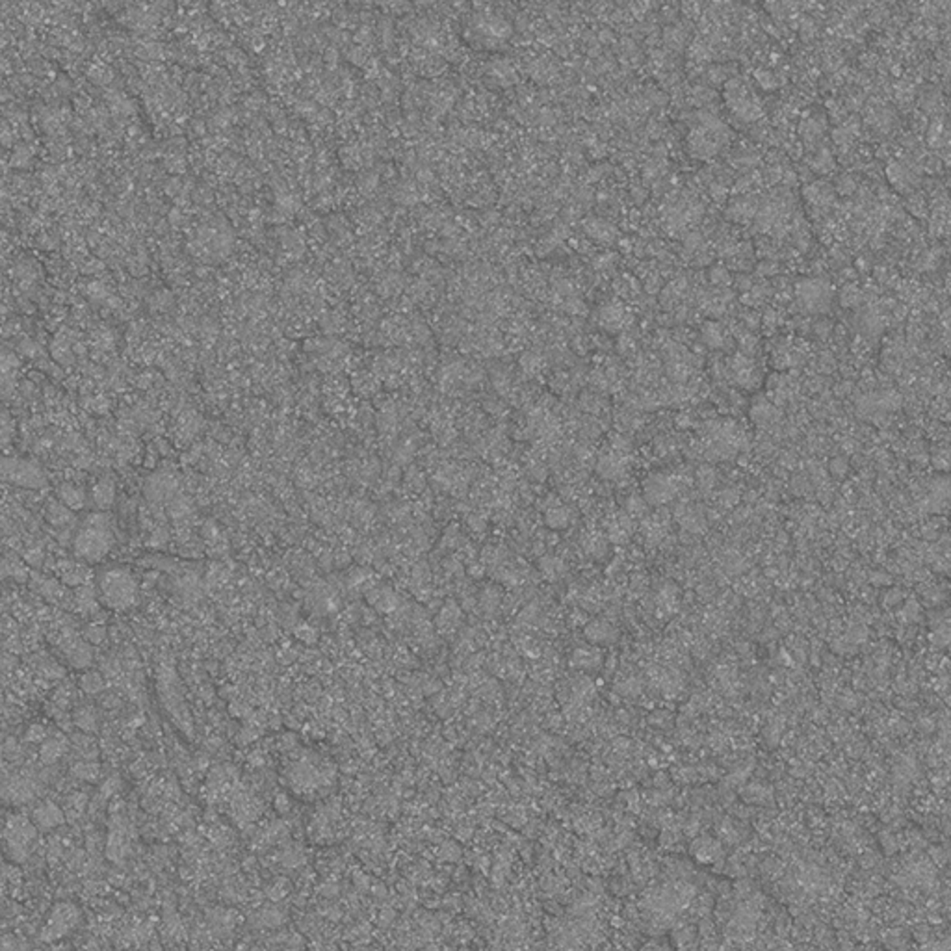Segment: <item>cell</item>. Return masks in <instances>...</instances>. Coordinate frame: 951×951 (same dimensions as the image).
Wrapping results in <instances>:
<instances>
[{
    "label": "cell",
    "mask_w": 951,
    "mask_h": 951,
    "mask_svg": "<svg viewBox=\"0 0 951 951\" xmlns=\"http://www.w3.org/2000/svg\"><path fill=\"white\" fill-rule=\"evenodd\" d=\"M567 520H569V515H567V511L563 508L550 509L548 515H546V522H548L552 528H563V526L567 524Z\"/></svg>",
    "instance_id": "4fadbf2b"
},
{
    "label": "cell",
    "mask_w": 951,
    "mask_h": 951,
    "mask_svg": "<svg viewBox=\"0 0 951 951\" xmlns=\"http://www.w3.org/2000/svg\"><path fill=\"white\" fill-rule=\"evenodd\" d=\"M112 500H113L112 487H108V485L104 487V484L99 485L97 491H95V502L99 504V508H108V505L112 504Z\"/></svg>",
    "instance_id": "5bb4252c"
},
{
    "label": "cell",
    "mask_w": 951,
    "mask_h": 951,
    "mask_svg": "<svg viewBox=\"0 0 951 951\" xmlns=\"http://www.w3.org/2000/svg\"><path fill=\"white\" fill-rule=\"evenodd\" d=\"M67 656L75 667H86L92 662V650L84 643H73L71 648H67Z\"/></svg>",
    "instance_id": "ba28073f"
},
{
    "label": "cell",
    "mask_w": 951,
    "mask_h": 951,
    "mask_svg": "<svg viewBox=\"0 0 951 951\" xmlns=\"http://www.w3.org/2000/svg\"><path fill=\"white\" fill-rule=\"evenodd\" d=\"M115 786H119V779H118V776H110L108 781L104 782L103 790H101L103 797H108L110 793L115 792Z\"/></svg>",
    "instance_id": "ffe728a7"
},
{
    "label": "cell",
    "mask_w": 951,
    "mask_h": 951,
    "mask_svg": "<svg viewBox=\"0 0 951 951\" xmlns=\"http://www.w3.org/2000/svg\"><path fill=\"white\" fill-rule=\"evenodd\" d=\"M36 838V827L23 816H13L6 827V851L13 862H25L28 845Z\"/></svg>",
    "instance_id": "3957f363"
},
{
    "label": "cell",
    "mask_w": 951,
    "mask_h": 951,
    "mask_svg": "<svg viewBox=\"0 0 951 951\" xmlns=\"http://www.w3.org/2000/svg\"><path fill=\"white\" fill-rule=\"evenodd\" d=\"M112 543L108 519L104 515H92L75 537V552L86 561H99L108 554Z\"/></svg>",
    "instance_id": "6da1fadb"
},
{
    "label": "cell",
    "mask_w": 951,
    "mask_h": 951,
    "mask_svg": "<svg viewBox=\"0 0 951 951\" xmlns=\"http://www.w3.org/2000/svg\"><path fill=\"white\" fill-rule=\"evenodd\" d=\"M26 740L32 741V743H37V741L45 740V729L39 725L30 726V730L26 732Z\"/></svg>",
    "instance_id": "d6986e66"
},
{
    "label": "cell",
    "mask_w": 951,
    "mask_h": 951,
    "mask_svg": "<svg viewBox=\"0 0 951 951\" xmlns=\"http://www.w3.org/2000/svg\"><path fill=\"white\" fill-rule=\"evenodd\" d=\"M75 725L78 729H82L84 732H89V730H95L97 726V719H95V714H93L89 708H84L80 712L75 714Z\"/></svg>",
    "instance_id": "8fae6325"
},
{
    "label": "cell",
    "mask_w": 951,
    "mask_h": 951,
    "mask_svg": "<svg viewBox=\"0 0 951 951\" xmlns=\"http://www.w3.org/2000/svg\"><path fill=\"white\" fill-rule=\"evenodd\" d=\"M32 819H34V825H36L39 831H51V829L62 825L63 812L56 807V805H52V802H43V805H39V807L34 810Z\"/></svg>",
    "instance_id": "52a82bcc"
},
{
    "label": "cell",
    "mask_w": 951,
    "mask_h": 951,
    "mask_svg": "<svg viewBox=\"0 0 951 951\" xmlns=\"http://www.w3.org/2000/svg\"><path fill=\"white\" fill-rule=\"evenodd\" d=\"M676 493V484L665 474H653L645 481V498L650 504H664Z\"/></svg>",
    "instance_id": "8992f818"
},
{
    "label": "cell",
    "mask_w": 951,
    "mask_h": 951,
    "mask_svg": "<svg viewBox=\"0 0 951 951\" xmlns=\"http://www.w3.org/2000/svg\"><path fill=\"white\" fill-rule=\"evenodd\" d=\"M78 921V910L75 909L73 905H58L56 910L52 912L51 921H49V926H46V931H43V938H60L63 936L69 929L77 926Z\"/></svg>",
    "instance_id": "5b68a950"
},
{
    "label": "cell",
    "mask_w": 951,
    "mask_h": 951,
    "mask_svg": "<svg viewBox=\"0 0 951 951\" xmlns=\"http://www.w3.org/2000/svg\"><path fill=\"white\" fill-rule=\"evenodd\" d=\"M73 775L82 779V781H95L99 776V766L97 764H89V762H80V764L73 767Z\"/></svg>",
    "instance_id": "7c38bea8"
},
{
    "label": "cell",
    "mask_w": 951,
    "mask_h": 951,
    "mask_svg": "<svg viewBox=\"0 0 951 951\" xmlns=\"http://www.w3.org/2000/svg\"><path fill=\"white\" fill-rule=\"evenodd\" d=\"M104 636H106V632H104L103 626H95V624H92L89 628H86V639H88V641L101 643L104 639Z\"/></svg>",
    "instance_id": "e0dca14e"
},
{
    "label": "cell",
    "mask_w": 951,
    "mask_h": 951,
    "mask_svg": "<svg viewBox=\"0 0 951 951\" xmlns=\"http://www.w3.org/2000/svg\"><path fill=\"white\" fill-rule=\"evenodd\" d=\"M621 318H622V310L619 309V307H607V309H604V313H602V320H604L606 324L613 322V324L619 325V324H621Z\"/></svg>",
    "instance_id": "2e32d148"
},
{
    "label": "cell",
    "mask_w": 951,
    "mask_h": 951,
    "mask_svg": "<svg viewBox=\"0 0 951 951\" xmlns=\"http://www.w3.org/2000/svg\"><path fill=\"white\" fill-rule=\"evenodd\" d=\"M2 478L8 484L30 489L43 487L46 481L42 468L25 459H4L2 461Z\"/></svg>",
    "instance_id": "277c9868"
},
{
    "label": "cell",
    "mask_w": 951,
    "mask_h": 951,
    "mask_svg": "<svg viewBox=\"0 0 951 951\" xmlns=\"http://www.w3.org/2000/svg\"><path fill=\"white\" fill-rule=\"evenodd\" d=\"M63 752H65V743H63V741L49 740L42 745V751H39V755H42V760L45 762V764H54V762H56L58 758L63 755Z\"/></svg>",
    "instance_id": "9c48e42d"
},
{
    "label": "cell",
    "mask_w": 951,
    "mask_h": 951,
    "mask_svg": "<svg viewBox=\"0 0 951 951\" xmlns=\"http://www.w3.org/2000/svg\"><path fill=\"white\" fill-rule=\"evenodd\" d=\"M80 688H82L86 693L95 695L103 691L104 682L103 679H101V674L95 673V671H89V673H84L82 676H80Z\"/></svg>",
    "instance_id": "30bf717a"
},
{
    "label": "cell",
    "mask_w": 951,
    "mask_h": 951,
    "mask_svg": "<svg viewBox=\"0 0 951 951\" xmlns=\"http://www.w3.org/2000/svg\"><path fill=\"white\" fill-rule=\"evenodd\" d=\"M721 329L715 324H708L705 325V340L706 344L715 348V346L721 344V340H723V334H719Z\"/></svg>",
    "instance_id": "9a60e30c"
},
{
    "label": "cell",
    "mask_w": 951,
    "mask_h": 951,
    "mask_svg": "<svg viewBox=\"0 0 951 951\" xmlns=\"http://www.w3.org/2000/svg\"><path fill=\"white\" fill-rule=\"evenodd\" d=\"M541 569L550 576V578H554L555 574H560V572L563 571V565H561L560 560H546L545 565H541Z\"/></svg>",
    "instance_id": "ac0fdd59"
},
{
    "label": "cell",
    "mask_w": 951,
    "mask_h": 951,
    "mask_svg": "<svg viewBox=\"0 0 951 951\" xmlns=\"http://www.w3.org/2000/svg\"><path fill=\"white\" fill-rule=\"evenodd\" d=\"M101 593L103 600L113 610H125L136 600V584L129 571L110 569L101 576Z\"/></svg>",
    "instance_id": "7a4b0ae2"
}]
</instances>
